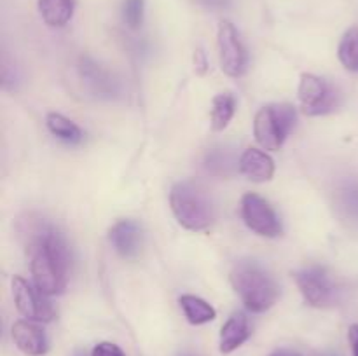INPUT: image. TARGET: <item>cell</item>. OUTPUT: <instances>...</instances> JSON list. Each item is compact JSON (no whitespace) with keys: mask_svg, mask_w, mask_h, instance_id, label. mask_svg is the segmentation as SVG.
Returning <instances> with one entry per match:
<instances>
[{"mask_svg":"<svg viewBox=\"0 0 358 356\" xmlns=\"http://www.w3.org/2000/svg\"><path fill=\"white\" fill-rule=\"evenodd\" d=\"M182 311L191 325H205L215 320L217 313L206 300L199 299L196 295H182L178 299Z\"/></svg>","mask_w":358,"mask_h":356,"instance_id":"e0dca14e","label":"cell"},{"mask_svg":"<svg viewBox=\"0 0 358 356\" xmlns=\"http://www.w3.org/2000/svg\"><path fill=\"white\" fill-rule=\"evenodd\" d=\"M91 356H126L124 351L114 342H100L93 348Z\"/></svg>","mask_w":358,"mask_h":356,"instance_id":"603a6c76","label":"cell"},{"mask_svg":"<svg viewBox=\"0 0 358 356\" xmlns=\"http://www.w3.org/2000/svg\"><path fill=\"white\" fill-rule=\"evenodd\" d=\"M250 337V327L245 313H234L220 330V353L229 355L236 351Z\"/></svg>","mask_w":358,"mask_h":356,"instance_id":"4fadbf2b","label":"cell"},{"mask_svg":"<svg viewBox=\"0 0 358 356\" xmlns=\"http://www.w3.org/2000/svg\"><path fill=\"white\" fill-rule=\"evenodd\" d=\"M80 77H83L84 84L90 87V91L96 96H112L115 93V82L100 65H96L91 59L84 58L80 61Z\"/></svg>","mask_w":358,"mask_h":356,"instance_id":"9a60e30c","label":"cell"},{"mask_svg":"<svg viewBox=\"0 0 358 356\" xmlns=\"http://www.w3.org/2000/svg\"><path fill=\"white\" fill-rule=\"evenodd\" d=\"M10 335L16 348L27 356H44L48 353L49 342L44 330L31 321H16L10 328Z\"/></svg>","mask_w":358,"mask_h":356,"instance_id":"8fae6325","label":"cell"},{"mask_svg":"<svg viewBox=\"0 0 358 356\" xmlns=\"http://www.w3.org/2000/svg\"><path fill=\"white\" fill-rule=\"evenodd\" d=\"M194 68H196V73H199V75H205L206 70H208V61H206V54L203 52V49H196Z\"/></svg>","mask_w":358,"mask_h":356,"instance_id":"cb8c5ba5","label":"cell"},{"mask_svg":"<svg viewBox=\"0 0 358 356\" xmlns=\"http://www.w3.org/2000/svg\"><path fill=\"white\" fill-rule=\"evenodd\" d=\"M269 356H301L299 353L292 351V349H278V351H275L273 355Z\"/></svg>","mask_w":358,"mask_h":356,"instance_id":"484cf974","label":"cell"},{"mask_svg":"<svg viewBox=\"0 0 358 356\" xmlns=\"http://www.w3.org/2000/svg\"><path fill=\"white\" fill-rule=\"evenodd\" d=\"M224 2L226 0H203V3H206V6H222Z\"/></svg>","mask_w":358,"mask_h":356,"instance_id":"4316f807","label":"cell"},{"mask_svg":"<svg viewBox=\"0 0 358 356\" xmlns=\"http://www.w3.org/2000/svg\"><path fill=\"white\" fill-rule=\"evenodd\" d=\"M338 56L346 70L358 72V27H352L343 35L341 42H339Z\"/></svg>","mask_w":358,"mask_h":356,"instance_id":"ffe728a7","label":"cell"},{"mask_svg":"<svg viewBox=\"0 0 358 356\" xmlns=\"http://www.w3.org/2000/svg\"><path fill=\"white\" fill-rule=\"evenodd\" d=\"M231 285L252 313L268 311L280 295V288L273 276L255 260L238 262L231 271Z\"/></svg>","mask_w":358,"mask_h":356,"instance_id":"7a4b0ae2","label":"cell"},{"mask_svg":"<svg viewBox=\"0 0 358 356\" xmlns=\"http://www.w3.org/2000/svg\"><path fill=\"white\" fill-rule=\"evenodd\" d=\"M339 206L348 218L358 222V181H350L339 191Z\"/></svg>","mask_w":358,"mask_h":356,"instance_id":"44dd1931","label":"cell"},{"mask_svg":"<svg viewBox=\"0 0 358 356\" xmlns=\"http://www.w3.org/2000/svg\"><path fill=\"white\" fill-rule=\"evenodd\" d=\"M296 124V110L292 105L280 103L262 107L254 121V135L259 145L266 150H280Z\"/></svg>","mask_w":358,"mask_h":356,"instance_id":"277c9868","label":"cell"},{"mask_svg":"<svg viewBox=\"0 0 358 356\" xmlns=\"http://www.w3.org/2000/svg\"><path fill=\"white\" fill-rule=\"evenodd\" d=\"M348 339H350V344H352L353 356H358V325H352V327H350Z\"/></svg>","mask_w":358,"mask_h":356,"instance_id":"d4e9b609","label":"cell"},{"mask_svg":"<svg viewBox=\"0 0 358 356\" xmlns=\"http://www.w3.org/2000/svg\"><path fill=\"white\" fill-rule=\"evenodd\" d=\"M241 216L248 229L259 236L276 237L282 234V223L271 206L257 194H245L241 199Z\"/></svg>","mask_w":358,"mask_h":356,"instance_id":"ba28073f","label":"cell"},{"mask_svg":"<svg viewBox=\"0 0 358 356\" xmlns=\"http://www.w3.org/2000/svg\"><path fill=\"white\" fill-rule=\"evenodd\" d=\"M178 356H198V355H194V353H180Z\"/></svg>","mask_w":358,"mask_h":356,"instance_id":"83f0119b","label":"cell"},{"mask_svg":"<svg viewBox=\"0 0 358 356\" xmlns=\"http://www.w3.org/2000/svg\"><path fill=\"white\" fill-rule=\"evenodd\" d=\"M28 239L35 286L45 295H58L65 290L70 267V253L65 239L44 223L28 227Z\"/></svg>","mask_w":358,"mask_h":356,"instance_id":"6da1fadb","label":"cell"},{"mask_svg":"<svg viewBox=\"0 0 358 356\" xmlns=\"http://www.w3.org/2000/svg\"><path fill=\"white\" fill-rule=\"evenodd\" d=\"M143 14H145V0H124L122 17L129 28L136 30V28L142 27Z\"/></svg>","mask_w":358,"mask_h":356,"instance_id":"7402d4cb","label":"cell"},{"mask_svg":"<svg viewBox=\"0 0 358 356\" xmlns=\"http://www.w3.org/2000/svg\"><path fill=\"white\" fill-rule=\"evenodd\" d=\"M170 205L175 218L189 230H205L215 220V206L208 191L192 180L178 181L170 194Z\"/></svg>","mask_w":358,"mask_h":356,"instance_id":"3957f363","label":"cell"},{"mask_svg":"<svg viewBox=\"0 0 358 356\" xmlns=\"http://www.w3.org/2000/svg\"><path fill=\"white\" fill-rule=\"evenodd\" d=\"M108 237H110L112 246L122 258L133 260L142 253L143 234L138 223L133 220H119L110 229Z\"/></svg>","mask_w":358,"mask_h":356,"instance_id":"30bf717a","label":"cell"},{"mask_svg":"<svg viewBox=\"0 0 358 356\" xmlns=\"http://www.w3.org/2000/svg\"><path fill=\"white\" fill-rule=\"evenodd\" d=\"M203 166H205L206 173L212 175V177L219 178H229L240 168L236 156H234L233 149L229 147H213L208 152L205 154V159H203Z\"/></svg>","mask_w":358,"mask_h":356,"instance_id":"5bb4252c","label":"cell"},{"mask_svg":"<svg viewBox=\"0 0 358 356\" xmlns=\"http://www.w3.org/2000/svg\"><path fill=\"white\" fill-rule=\"evenodd\" d=\"M296 283L304 300L313 307H325L334 300V286L327 271L320 265H310L296 272Z\"/></svg>","mask_w":358,"mask_h":356,"instance_id":"9c48e42d","label":"cell"},{"mask_svg":"<svg viewBox=\"0 0 358 356\" xmlns=\"http://www.w3.org/2000/svg\"><path fill=\"white\" fill-rule=\"evenodd\" d=\"M73 356H86V355H84V353H80V351H77Z\"/></svg>","mask_w":358,"mask_h":356,"instance_id":"f1b7e54d","label":"cell"},{"mask_svg":"<svg viewBox=\"0 0 358 356\" xmlns=\"http://www.w3.org/2000/svg\"><path fill=\"white\" fill-rule=\"evenodd\" d=\"M236 108V101L231 93L217 94L212 105V129L213 131H224L231 122Z\"/></svg>","mask_w":358,"mask_h":356,"instance_id":"d6986e66","label":"cell"},{"mask_svg":"<svg viewBox=\"0 0 358 356\" xmlns=\"http://www.w3.org/2000/svg\"><path fill=\"white\" fill-rule=\"evenodd\" d=\"M217 44H219L220 68L229 77L243 75L247 68V51L240 40L236 28L231 21L222 20L217 30Z\"/></svg>","mask_w":358,"mask_h":356,"instance_id":"5b68a950","label":"cell"},{"mask_svg":"<svg viewBox=\"0 0 358 356\" xmlns=\"http://www.w3.org/2000/svg\"><path fill=\"white\" fill-rule=\"evenodd\" d=\"M10 285H13V297L17 311L24 318L34 321H44V323L55 320L56 311L52 304L45 299V293L31 288L20 276H14Z\"/></svg>","mask_w":358,"mask_h":356,"instance_id":"52a82bcc","label":"cell"},{"mask_svg":"<svg viewBox=\"0 0 358 356\" xmlns=\"http://www.w3.org/2000/svg\"><path fill=\"white\" fill-rule=\"evenodd\" d=\"M331 356H334V355H331Z\"/></svg>","mask_w":358,"mask_h":356,"instance_id":"f546056e","label":"cell"},{"mask_svg":"<svg viewBox=\"0 0 358 356\" xmlns=\"http://www.w3.org/2000/svg\"><path fill=\"white\" fill-rule=\"evenodd\" d=\"M45 122H48L49 131H51L56 138L63 140V142L66 143H72V145L83 142V133H80V129L77 128V124H73L70 119H66L65 115L52 112V114L48 115Z\"/></svg>","mask_w":358,"mask_h":356,"instance_id":"ac0fdd59","label":"cell"},{"mask_svg":"<svg viewBox=\"0 0 358 356\" xmlns=\"http://www.w3.org/2000/svg\"><path fill=\"white\" fill-rule=\"evenodd\" d=\"M240 171L252 181H269L275 175V161L259 149H247L240 157Z\"/></svg>","mask_w":358,"mask_h":356,"instance_id":"7c38bea8","label":"cell"},{"mask_svg":"<svg viewBox=\"0 0 358 356\" xmlns=\"http://www.w3.org/2000/svg\"><path fill=\"white\" fill-rule=\"evenodd\" d=\"M38 10L45 24L65 27L73 14V0H38Z\"/></svg>","mask_w":358,"mask_h":356,"instance_id":"2e32d148","label":"cell"},{"mask_svg":"<svg viewBox=\"0 0 358 356\" xmlns=\"http://www.w3.org/2000/svg\"><path fill=\"white\" fill-rule=\"evenodd\" d=\"M299 100L306 115L331 112L338 105V93L324 79L313 73H303L299 82Z\"/></svg>","mask_w":358,"mask_h":356,"instance_id":"8992f818","label":"cell"}]
</instances>
